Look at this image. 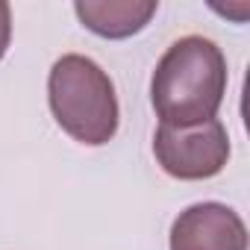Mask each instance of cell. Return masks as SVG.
Listing matches in <instances>:
<instances>
[{
  "instance_id": "3",
  "label": "cell",
  "mask_w": 250,
  "mask_h": 250,
  "mask_svg": "<svg viewBox=\"0 0 250 250\" xmlns=\"http://www.w3.org/2000/svg\"><path fill=\"white\" fill-rule=\"evenodd\" d=\"M229 133L212 118L191 127H171L159 124L153 136V156L159 168L174 180H212L229 162Z\"/></svg>"
},
{
  "instance_id": "5",
  "label": "cell",
  "mask_w": 250,
  "mask_h": 250,
  "mask_svg": "<svg viewBox=\"0 0 250 250\" xmlns=\"http://www.w3.org/2000/svg\"><path fill=\"white\" fill-rule=\"evenodd\" d=\"M80 24L100 39H130L142 33L159 12L156 0H77Z\"/></svg>"
},
{
  "instance_id": "1",
  "label": "cell",
  "mask_w": 250,
  "mask_h": 250,
  "mask_svg": "<svg viewBox=\"0 0 250 250\" xmlns=\"http://www.w3.org/2000/svg\"><path fill=\"white\" fill-rule=\"evenodd\" d=\"M227 56L206 36L177 39L153 68L150 103L159 124L191 127L212 121L227 94Z\"/></svg>"
},
{
  "instance_id": "2",
  "label": "cell",
  "mask_w": 250,
  "mask_h": 250,
  "mask_svg": "<svg viewBox=\"0 0 250 250\" xmlns=\"http://www.w3.org/2000/svg\"><path fill=\"white\" fill-rule=\"evenodd\" d=\"M47 103L56 124L80 145L100 147L118 133L121 106L112 77L88 56L65 53L47 74Z\"/></svg>"
},
{
  "instance_id": "4",
  "label": "cell",
  "mask_w": 250,
  "mask_h": 250,
  "mask_svg": "<svg viewBox=\"0 0 250 250\" xmlns=\"http://www.w3.org/2000/svg\"><path fill=\"white\" fill-rule=\"evenodd\" d=\"M168 250H247V229L227 203H194L174 218Z\"/></svg>"
},
{
  "instance_id": "6",
  "label": "cell",
  "mask_w": 250,
  "mask_h": 250,
  "mask_svg": "<svg viewBox=\"0 0 250 250\" xmlns=\"http://www.w3.org/2000/svg\"><path fill=\"white\" fill-rule=\"evenodd\" d=\"M9 42H12V9H9V3L0 0V62H3V56L9 50Z\"/></svg>"
}]
</instances>
